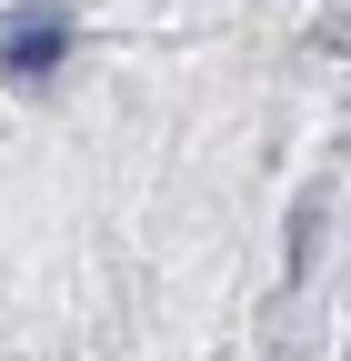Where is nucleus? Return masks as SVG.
<instances>
[{
    "instance_id": "f257e3e1",
    "label": "nucleus",
    "mask_w": 351,
    "mask_h": 361,
    "mask_svg": "<svg viewBox=\"0 0 351 361\" xmlns=\"http://www.w3.org/2000/svg\"><path fill=\"white\" fill-rule=\"evenodd\" d=\"M61 51H70V20L61 11H11V20H0V71H11V80H40Z\"/></svg>"
}]
</instances>
